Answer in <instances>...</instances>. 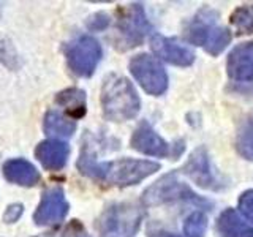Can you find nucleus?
<instances>
[{"mask_svg": "<svg viewBox=\"0 0 253 237\" xmlns=\"http://www.w3.org/2000/svg\"><path fill=\"white\" fill-rule=\"evenodd\" d=\"M78 168L85 176L105 180L119 187H126L149 177L150 174L160 169V166L154 161L131 160V158H122V160L109 163H95L89 154H83L78 161Z\"/></svg>", "mask_w": 253, "mask_h": 237, "instance_id": "obj_1", "label": "nucleus"}, {"mask_svg": "<svg viewBox=\"0 0 253 237\" xmlns=\"http://www.w3.org/2000/svg\"><path fill=\"white\" fill-rule=\"evenodd\" d=\"M101 106L106 118L113 122H124L138 114L141 103L128 79L113 75L106 78L103 84Z\"/></svg>", "mask_w": 253, "mask_h": 237, "instance_id": "obj_2", "label": "nucleus"}, {"mask_svg": "<svg viewBox=\"0 0 253 237\" xmlns=\"http://www.w3.org/2000/svg\"><path fill=\"white\" fill-rule=\"evenodd\" d=\"M142 210L134 204H114L97 220L100 237H133L141 226Z\"/></svg>", "mask_w": 253, "mask_h": 237, "instance_id": "obj_3", "label": "nucleus"}, {"mask_svg": "<svg viewBox=\"0 0 253 237\" xmlns=\"http://www.w3.org/2000/svg\"><path fill=\"white\" fill-rule=\"evenodd\" d=\"M101 47L92 37L83 35L71 41L67 47L68 65L78 76H90L100 62Z\"/></svg>", "mask_w": 253, "mask_h": 237, "instance_id": "obj_4", "label": "nucleus"}, {"mask_svg": "<svg viewBox=\"0 0 253 237\" xmlns=\"http://www.w3.org/2000/svg\"><path fill=\"white\" fill-rule=\"evenodd\" d=\"M130 71L141 87L150 95H162L168 87V76L154 57L139 54L130 62Z\"/></svg>", "mask_w": 253, "mask_h": 237, "instance_id": "obj_5", "label": "nucleus"}, {"mask_svg": "<svg viewBox=\"0 0 253 237\" xmlns=\"http://www.w3.org/2000/svg\"><path fill=\"white\" fill-rule=\"evenodd\" d=\"M185 38L193 44L204 46V49L209 54L217 55L231 41V34L225 27H215L206 22L195 21L185 32Z\"/></svg>", "mask_w": 253, "mask_h": 237, "instance_id": "obj_6", "label": "nucleus"}, {"mask_svg": "<svg viewBox=\"0 0 253 237\" xmlns=\"http://www.w3.org/2000/svg\"><path fill=\"white\" fill-rule=\"evenodd\" d=\"M177 199H188V201H198L196 195L190 188H187L184 184L174 177V176H165L158 182L147 188L142 196V201L147 205H157L169 201H177Z\"/></svg>", "mask_w": 253, "mask_h": 237, "instance_id": "obj_7", "label": "nucleus"}, {"mask_svg": "<svg viewBox=\"0 0 253 237\" xmlns=\"http://www.w3.org/2000/svg\"><path fill=\"white\" fill-rule=\"evenodd\" d=\"M68 212V202L63 196V192L54 188L46 192L42 198L38 209L35 212V221L40 226H52L57 225L65 218Z\"/></svg>", "mask_w": 253, "mask_h": 237, "instance_id": "obj_8", "label": "nucleus"}, {"mask_svg": "<svg viewBox=\"0 0 253 237\" xmlns=\"http://www.w3.org/2000/svg\"><path fill=\"white\" fill-rule=\"evenodd\" d=\"M149 30L150 26L146 19L144 10L139 3L131 5L119 21V32H121L125 41L128 43V47L141 43Z\"/></svg>", "mask_w": 253, "mask_h": 237, "instance_id": "obj_9", "label": "nucleus"}, {"mask_svg": "<svg viewBox=\"0 0 253 237\" xmlns=\"http://www.w3.org/2000/svg\"><path fill=\"white\" fill-rule=\"evenodd\" d=\"M226 71L233 81L253 84V43L234 47L228 55Z\"/></svg>", "mask_w": 253, "mask_h": 237, "instance_id": "obj_10", "label": "nucleus"}, {"mask_svg": "<svg viewBox=\"0 0 253 237\" xmlns=\"http://www.w3.org/2000/svg\"><path fill=\"white\" fill-rule=\"evenodd\" d=\"M150 46H152V51L158 55V57L172 63V65L187 67L190 63H193V60H195L193 51H190L187 46L180 44L179 41H176V40L155 35V37H152V40H150Z\"/></svg>", "mask_w": 253, "mask_h": 237, "instance_id": "obj_11", "label": "nucleus"}, {"mask_svg": "<svg viewBox=\"0 0 253 237\" xmlns=\"http://www.w3.org/2000/svg\"><path fill=\"white\" fill-rule=\"evenodd\" d=\"M131 147L146 155H154V157L169 155L168 142H165L147 123H141L136 128L131 138Z\"/></svg>", "mask_w": 253, "mask_h": 237, "instance_id": "obj_12", "label": "nucleus"}, {"mask_svg": "<svg viewBox=\"0 0 253 237\" xmlns=\"http://www.w3.org/2000/svg\"><path fill=\"white\" fill-rule=\"evenodd\" d=\"M182 171H184L190 179H193L198 185H201L204 188H217L215 176H213L211 171L208 155H206L203 149L195 150Z\"/></svg>", "mask_w": 253, "mask_h": 237, "instance_id": "obj_13", "label": "nucleus"}, {"mask_svg": "<svg viewBox=\"0 0 253 237\" xmlns=\"http://www.w3.org/2000/svg\"><path fill=\"white\" fill-rule=\"evenodd\" d=\"M70 154L67 142L62 141H43L38 144L35 155L46 169H60L65 166Z\"/></svg>", "mask_w": 253, "mask_h": 237, "instance_id": "obj_14", "label": "nucleus"}, {"mask_svg": "<svg viewBox=\"0 0 253 237\" xmlns=\"http://www.w3.org/2000/svg\"><path fill=\"white\" fill-rule=\"evenodd\" d=\"M3 174L13 184H19L24 187H32L40 180V174L35 166L27 160H22V158L6 161L3 166Z\"/></svg>", "mask_w": 253, "mask_h": 237, "instance_id": "obj_15", "label": "nucleus"}, {"mask_svg": "<svg viewBox=\"0 0 253 237\" xmlns=\"http://www.w3.org/2000/svg\"><path fill=\"white\" fill-rule=\"evenodd\" d=\"M218 231L221 237H253V228L244 223L233 209H228L220 215Z\"/></svg>", "mask_w": 253, "mask_h": 237, "instance_id": "obj_16", "label": "nucleus"}, {"mask_svg": "<svg viewBox=\"0 0 253 237\" xmlns=\"http://www.w3.org/2000/svg\"><path fill=\"white\" fill-rule=\"evenodd\" d=\"M76 130L75 120L65 117L62 113L57 111H49L44 116V131L52 136H60V138H68L73 134Z\"/></svg>", "mask_w": 253, "mask_h": 237, "instance_id": "obj_17", "label": "nucleus"}, {"mask_svg": "<svg viewBox=\"0 0 253 237\" xmlns=\"http://www.w3.org/2000/svg\"><path fill=\"white\" fill-rule=\"evenodd\" d=\"M57 103L65 106L70 113L76 116H83L85 113V93L79 89H68L59 93Z\"/></svg>", "mask_w": 253, "mask_h": 237, "instance_id": "obj_18", "label": "nucleus"}, {"mask_svg": "<svg viewBox=\"0 0 253 237\" xmlns=\"http://www.w3.org/2000/svg\"><path fill=\"white\" fill-rule=\"evenodd\" d=\"M237 150L239 154L247 158V160H253V118L247 120L237 134Z\"/></svg>", "mask_w": 253, "mask_h": 237, "instance_id": "obj_19", "label": "nucleus"}, {"mask_svg": "<svg viewBox=\"0 0 253 237\" xmlns=\"http://www.w3.org/2000/svg\"><path fill=\"white\" fill-rule=\"evenodd\" d=\"M231 24L242 32V34H252L253 32V6H241L231 14Z\"/></svg>", "mask_w": 253, "mask_h": 237, "instance_id": "obj_20", "label": "nucleus"}, {"mask_svg": "<svg viewBox=\"0 0 253 237\" xmlns=\"http://www.w3.org/2000/svg\"><path fill=\"white\" fill-rule=\"evenodd\" d=\"M206 225H208L206 217L201 212H195L187 218L184 225V231L187 237H203L206 231Z\"/></svg>", "mask_w": 253, "mask_h": 237, "instance_id": "obj_21", "label": "nucleus"}, {"mask_svg": "<svg viewBox=\"0 0 253 237\" xmlns=\"http://www.w3.org/2000/svg\"><path fill=\"white\" fill-rule=\"evenodd\" d=\"M239 209L250 221H253V192H247L241 196Z\"/></svg>", "mask_w": 253, "mask_h": 237, "instance_id": "obj_22", "label": "nucleus"}, {"mask_svg": "<svg viewBox=\"0 0 253 237\" xmlns=\"http://www.w3.org/2000/svg\"><path fill=\"white\" fill-rule=\"evenodd\" d=\"M22 215V205L19 204H13L8 207V210L5 212V221L6 223H14V221H18L19 217Z\"/></svg>", "mask_w": 253, "mask_h": 237, "instance_id": "obj_23", "label": "nucleus"}, {"mask_svg": "<svg viewBox=\"0 0 253 237\" xmlns=\"http://www.w3.org/2000/svg\"><path fill=\"white\" fill-rule=\"evenodd\" d=\"M93 19L95 22H89V27L90 29H105L108 26V19H106V16L105 14H97V16H93Z\"/></svg>", "mask_w": 253, "mask_h": 237, "instance_id": "obj_24", "label": "nucleus"}, {"mask_svg": "<svg viewBox=\"0 0 253 237\" xmlns=\"http://www.w3.org/2000/svg\"><path fill=\"white\" fill-rule=\"evenodd\" d=\"M157 237H177V236H172V234H168V233H162L160 236H157Z\"/></svg>", "mask_w": 253, "mask_h": 237, "instance_id": "obj_25", "label": "nucleus"}, {"mask_svg": "<svg viewBox=\"0 0 253 237\" xmlns=\"http://www.w3.org/2000/svg\"><path fill=\"white\" fill-rule=\"evenodd\" d=\"M79 237H87V236H79Z\"/></svg>", "mask_w": 253, "mask_h": 237, "instance_id": "obj_26", "label": "nucleus"}]
</instances>
